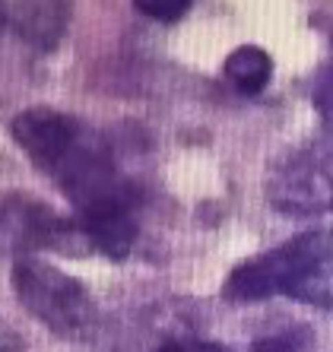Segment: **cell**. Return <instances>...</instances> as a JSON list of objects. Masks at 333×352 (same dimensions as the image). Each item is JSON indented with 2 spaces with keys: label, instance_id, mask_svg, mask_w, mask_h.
Masks as SVG:
<instances>
[{
  "label": "cell",
  "instance_id": "8",
  "mask_svg": "<svg viewBox=\"0 0 333 352\" xmlns=\"http://www.w3.org/2000/svg\"><path fill=\"white\" fill-rule=\"evenodd\" d=\"M308 346H311V333L301 324H295V327L283 330V333L264 336V340L251 343L248 352H308Z\"/></svg>",
  "mask_w": 333,
  "mask_h": 352
},
{
  "label": "cell",
  "instance_id": "11",
  "mask_svg": "<svg viewBox=\"0 0 333 352\" xmlns=\"http://www.w3.org/2000/svg\"><path fill=\"white\" fill-rule=\"evenodd\" d=\"M155 352H226L219 343H204V340H171Z\"/></svg>",
  "mask_w": 333,
  "mask_h": 352
},
{
  "label": "cell",
  "instance_id": "10",
  "mask_svg": "<svg viewBox=\"0 0 333 352\" xmlns=\"http://www.w3.org/2000/svg\"><path fill=\"white\" fill-rule=\"evenodd\" d=\"M314 108H317V115L324 118L327 127L333 131V67L317 76V82H314Z\"/></svg>",
  "mask_w": 333,
  "mask_h": 352
},
{
  "label": "cell",
  "instance_id": "3",
  "mask_svg": "<svg viewBox=\"0 0 333 352\" xmlns=\"http://www.w3.org/2000/svg\"><path fill=\"white\" fill-rule=\"evenodd\" d=\"M267 200L286 216H324L333 210V146L308 143L270 172Z\"/></svg>",
  "mask_w": 333,
  "mask_h": 352
},
{
  "label": "cell",
  "instance_id": "9",
  "mask_svg": "<svg viewBox=\"0 0 333 352\" xmlns=\"http://www.w3.org/2000/svg\"><path fill=\"white\" fill-rule=\"evenodd\" d=\"M137 3L140 13H147V16L153 19H178L181 13H187V7H191V0H133Z\"/></svg>",
  "mask_w": 333,
  "mask_h": 352
},
{
  "label": "cell",
  "instance_id": "1",
  "mask_svg": "<svg viewBox=\"0 0 333 352\" xmlns=\"http://www.w3.org/2000/svg\"><path fill=\"white\" fill-rule=\"evenodd\" d=\"M289 295L314 308H333V232L317 229L248 257L226 276L222 298L232 305Z\"/></svg>",
  "mask_w": 333,
  "mask_h": 352
},
{
  "label": "cell",
  "instance_id": "6",
  "mask_svg": "<svg viewBox=\"0 0 333 352\" xmlns=\"http://www.w3.org/2000/svg\"><path fill=\"white\" fill-rule=\"evenodd\" d=\"M7 23L35 51H54L70 23V0H13Z\"/></svg>",
  "mask_w": 333,
  "mask_h": 352
},
{
  "label": "cell",
  "instance_id": "5",
  "mask_svg": "<svg viewBox=\"0 0 333 352\" xmlns=\"http://www.w3.org/2000/svg\"><path fill=\"white\" fill-rule=\"evenodd\" d=\"M83 131L86 127L80 121H74L64 111H54V108H29V111H19L10 124L13 140L45 175L74 149Z\"/></svg>",
  "mask_w": 333,
  "mask_h": 352
},
{
  "label": "cell",
  "instance_id": "2",
  "mask_svg": "<svg viewBox=\"0 0 333 352\" xmlns=\"http://www.w3.org/2000/svg\"><path fill=\"white\" fill-rule=\"evenodd\" d=\"M13 292L32 318H39L51 333L80 336L92 320V298L74 276L61 273L45 261L13 263Z\"/></svg>",
  "mask_w": 333,
  "mask_h": 352
},
{
  "label": "cell",
  "instance_id": "7",
  "mask_svg": "<svg viewBox=\"0 0 333 352\" xmlns=\"http://www.w3.org/2000/svg\"><path fill=\"white\" fill-rule=\"evenodd\" d=\"M273 76V60L257 45H241L226 58V80L244 96H257Z\"/></svg>",
  "mask_w": 333,
  "mask_h": 352
},
{
  "label": "cell",
  "instance_id": "4",
  "mask_svg": "<svg viewBox=\"0 0 333 352\" xmlns=\"http://www.w3.org/2000/svg\"><path fill=\"white\" fill-rule=\"evenodd\" d=\"M3 241L10 251H61V254H92L89 232L76 219L57 216L51 206H45L39 197L25 194H7L3 197Z\"/></svg>",
  "mask_w": 333,
  "mask_h": 352
}]
</instances>
